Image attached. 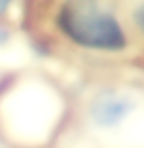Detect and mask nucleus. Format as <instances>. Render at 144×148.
Instances as JSON below:
<instances>
[{"label":"nucleus","instance_id":"obj_1","mask_svg":"<svg viewBox=\"0 0 144 148\" xmlns=\"http://www.w3.org/2000/svg\"><path fill=\"white\" fill-rule=\"evenodd\" d=\"M53 23L57 34L79 51L119 55L132 45V30L108 0H61Z\"/></svg>","mask_w":144,"mask_h":148},{"label":"nucleus","instance_id":"obj_2","mask_svg":"<svg viewBox=\"0 0 144 148\" xmlns=\"http://www.w3.org/2000/svg\"><path fill=\"white\" fill-rule=\"evenodd\" d=\"M134 106L136 104L129 95H123V93H116V91H104L98 97H93L89 114H91V121L95 125L114 127L132 114Z\"/></svg>","mask_w":144,"mask_h":148},{"label":"nucleus","instance_id":"obj_3","mask_svg":"<svg viewBox=\"0 0 144 148\" xmlns=\"http://www.w3.org/2000/svg\"><path fill=\"white\" fill-rule=\"evenodd\" d=\"M134 30L144 36V2L140 4V9L136 11V15H134Z\"/></svg>","mask_w":144,"mask_h":148},{"label":"nucleus","instance_id":"obj_4","mask_svg":"<svg viewBox=\"0 0 144 148\" xmlns=\"http://www.w3.org/2000/svg\"><path fill=\"white\" fill-rule=\"evenodd\" d=\"M13 2H15V0H0V19H4L6 15H9Z\"/></svg>","mask_w":144,"mask_h":148}]
</instances>
